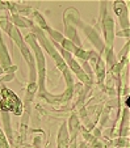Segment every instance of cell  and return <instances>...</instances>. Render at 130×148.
Returning a JSON list of instances; mask_svg holds the SVG:
<instances>
[{
  "label": "cell",
  "instance_id": "obj_1",
  "mask_svg": "<svg viewBox=\"0 0 130 148\" xmlns=\"http://www.w3.org/2000/svg\"><path fill=\"white\" fill-rule=\"evenodd\" d=\"M0 106L3 110H12L14 114H20L21 112V101L19 100L13 92L7 88L1 89V97H0Z\"/></svg>",
  "mask_w": 130,
  "mask_h": 148
},
{
  "label": "cell",
  "instance_id": "obj_2",
  "mask_svg": "<svg viewBox=\"0 0 130 148\" xmlns=\"http://www.w3.org/2000/svg\"><path fill=\"white\" fill-rule=\"evenodd\" d=\"M0 148H9L8 147V143H7L6 138H4L3 132L0 131Z\"/></svg>",
  "mask_w": 130,
  "mask_h": 148
}]
</instances>
